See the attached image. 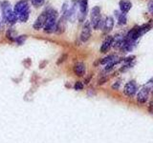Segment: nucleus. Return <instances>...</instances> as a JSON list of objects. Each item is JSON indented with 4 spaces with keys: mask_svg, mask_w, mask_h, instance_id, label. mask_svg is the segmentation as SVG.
<instances>
[{
    "mask_svg": "<svg viewBox=\"0 0 153 143\" xmlns=\"http://www.w3.org/2000/svg\"><path fill=\"white\" fill-rule=\"evenodd\" d=\"M151 28L152 26L150 24H145V25L142 26H135L127 32V35L124 36V39L129 42L137 43L139 38L145 35V33H146L147 32H149L151 30Z\"/></svg>",
    "mask_w": 153,
    "mask_h": 143,
    "instance_id": "f257e3e1",
    "label": "nucleus"
},
{
    "mask_svg": "<svg viewBox=\"0 0 153 143\" xmlns=\"http://www.w3.org/2000/svg\"><path fill=\"white\" fill-rule=\"evenodd\" d=\"M1 11H2V16L4 22L9 23L10 25H13L17 20V16L13 11L11 7V4L8 1H4L1 4Z\"/></svg>",
    "mask_w": 153,
    "mask_h": 143,
    "instance_id": "f03ea898",
    "label": "nucleus"
},
{
    "mask_svg": "<svg viewBox=\"0 0 153 143\" xmlns=\"http://www.w3.org/2000/svg\"><path fill=\"white\" fill-rule=\"evenodd\" d=\"M90 24L95 30L102 29L103 21L102 20V14H100V8L99 6H95L91 10L90 14Z\"/></svg>",
    "mask_w": 153,
    "mask_h": 143,
    "instance_id": "7ed1b4c3",
    "label": "nucleus"
},
{
    "mask_svg": "<svg viewBox=\"0 0 153 143\" xmlns=\"http://www.w3.org/2000/svg\"><path fill=\"white\" fill-rule=\"evenodd\" d=\"M46 13H47V15H48V19H47L46 24L44 26V31L47 33H51L53 32H55L57 13L55 11V10H49V11H47Z\"/></svg>",
    "mask_w": 153,
    "mask_h": 143,
    "instance_id": "20e7f679",
    "label": "nucleus"
},
{
    "mask_svg": "<svg viewBox=\"0 0 153 143\" xmlns=\"http://www.w3.org/2000/svg\"><path fill=\"white\" fill-rule=\"evenodd\" d=\"M138 88L139 86L137 84V82L135 80H130L129 82H127L126 85H124L123 88V93L124 94L128 97H133L134 95H136V94L138 93Z\"/></svg>",
    "mask_w": 153,
    "mask_h": 143,
    "instance_id": "39448f33",
    "label": "nucleus"
},
{
    "mask_svg": "<svg viewBox=\"0 0 153 143\" xmlns=\"http://www.w3.org/2000/svg\"><path fill=\"white\" fill-rule=\"evenodd\" d=\"M150 93V88L148 86H143V87L136 94V99L137 102L140 104H145L148 100V97H149Z\"/></svg>",
    "mask_w": 153,
    "mask_h": 143,
    "instance_id": "423d86ee",
    "label": "nucleus"
},
{
    "mask_svg": "<svg viewBox=\"0 0 153 143\" xmlns=\"http://www.w3.org/2000/svg\"><path fill=\"white\" fill-rule=\"evenodd\" d=\"M27 11H30V9H29V3L27 0H21V1L17 2L13 9V12L17 17Z\"/></svg>",
    "mask_w": 153,
    "mask_h": 143,
    "instance_id": "0eeeda50",
    "label": "nucleus"
},
{
    "mask_svg": "<svg viewBox=\"0 0 153 143\" xmlns=\"http://www.w3.org/2000/svg\"><path fill=\"white\" fill-rule=\"evenodd\" d=\"M47 19H48L47 13H46V12L42 13L40 14V15L36 18V22L33 23V29H35V30H36V31H39L40 29L44 28L45 24H46V21H47Z\"/></svg>",
    "mask_w": 153,
    "mask_h": 143,
    "instance_id": "6e6552de",
    "label": "nucleus"
},
{
    "mask_svg": "<svg viewBox=\"0 0 153 143\" xmlns=\"http://www.w3.org/2000/svg\"><path fill=\"white\" fill-rule=\"evenodd\" d=\"M91 36V24L89 21L85 22L82 28V31L80 32V40L82 42H86Z\"/></svg>",
    "mask_w": 153,
    "mask_h": 143,
    "instance_id": "1a4fd4ad",
    "label": "nucleus"
},
{
    "mask_svg": "<svg viewBox=\"0 0 153 143\" xmlns=\"http://www.w3.org/2000/svg\"><path fill=\"white\" fill-rule=\"evenodd\" d=\"M79 19L83 20L86 16L88 10V0H79Z\"/></svg>",
    "mask_w": 153,
    "mask_h": 143,
    "instance_id": "9d476101",
    "label": "nucleus"
},
{
    "mask_svg": "<svg viewBox=\"0 0 153 143\" xmlns=\"http://www.w3.org/2000/svg\"><path fill=\"white\" fill-rule=\"evenodd\" d=\"M65 29H66V17L61 16L56 24L55 32L56 35H60V33H62L65 31Z\"/></svg>",
    "mask_w": 153,
    "mask_h": 143,
    "instance_id": "9b49d317",
    "label": "nucleus"
},
{
    "mask_svg": "<svg viewBox=\"0 0 153 143\" xmlns=\"http://www.w3.org/2000/svg\"><path fill=\"white\" fill-rule=\"evenodd\" d=\"M114 27V18L112 16H107L102 24V30L104 32H109Z\"/></svg>",
    "mask_w": 153,
    "mask_h": 143,
    "instance_id": "f8f14e48",
    "label": "nucleus"
},
{
    "mask_svg": "<svg viewBox=\"0 0 153 143\" xmlns=\"http://www.w3.org/2000/svg\"><path fill=\"white\" fill-rule=\"evenodd\" d=\"M112 43H113V36H107L102 42V47H100V52H102V54L107 52L110 50V48L112 47Z\"/></svg>",
    "mask_w": 153,
    "mask_h": 143,
    "instance_id": "ddd939ff",
    "label": "nucleus"
},
{
    "mask_svg": "<svg viewBox=\"0 0 153 143\" xmlns=\"http://www.w3.org/2000/svg\"><path fill=\"white\" fill-rule=\"evenodd\" d=\"M119 6H120V10L123 13H127L130 9L132 7V3L129 1V0H121L119 3Z\"/></svg>",
    "mask_w": 153,
    "mask_h": 143,
    "instance_id": "4468645a",
    "label": "nucleus"
},
{
    "mask_svg": "<svg viewBox=\"0 0 153 143\" xmlns=\"http://www.w3.org/2000/svg\"><path fill=\"white\" fill-rule=\"evenodd\" d=\"M74 72L78 76H83L85 74V72H86V68H85L84 63H82V62H79V63H76L74 66Z\"/></svg>",
    "mask_w": 153,
    "mask_h": 143,
    "instance_id": "2eb2a0df",
    "label": "nucleus"
},
{
    "mask_svg": "<svg viewBox=\"0 0 153 143\" xmlns=\"http://www.w3.org/2000/svg\"><path fill=\"white\" fill-rule=\"evenodd\" d=\"M124 41V36L122 35H117L113 36V43L112 46L116 49H121V47L123 45V43Z\"/></svg>",
    "mask_w": 153,
    "mask_h": 143,
    "instance_id": "dca6fc26",
    "label": "nucleus"
},
{
    "mask_svg": "<svg viewBox=\"0 0 153 143\" xmlns=\"http://www.w3.org/2000/svg\"><path fill=\"white\" fill-rule=\"evenodd\" d=\"M127 22V18H126V13H120L118 15V24L120 26H123L126 25Z\"/></svg>",
    "mask_w": 153,
    "mask_h": 143,
    "instance_id": "f3484780",
    "label": "nucleus"
},
{
    "mask_svg": "<svg viewBox=\"0 0 153 143\" xmlns=\"http://www.w3.org/2000/svg\"><path fill=\"white\" fill-rule=\"evenodd\" d=\"M115 58H117V56L116 55H108L106 57H104V58H102V60H100V64H102V65H106L108 64L109 62H111L112 60H114Z\"/></svg>",
    "mask_w": 153,
    "mask_h": 143,
    "instance_id": "a211bd4d",
    "label": "nucleus"
},
{
    "mask_svg": "<svg viewBox=\"0 0 153 143\" xmlns=\"http://www.w3.org/2000/svg\"><path fill=\"white\" fill-rule=\"evenodd\" d=\"M29 15H30V11H27L25 13H23L22 14H20L18 17H17V20H19L20 22H26L28 19H29Z\"/></svg>",
    "mask_w": 153,
    "mask_h": 143,
    "instance_id": "6ab92c4d",
    "label": "nucleus"
},
{
    "mask_svg": "<svg viewBox=\"0 0 153 143\" xmlns=\"http://www.w3.org/2000/svg\"><path fill=\"white\" fill-rule=\"evenodd\" d=\"M17 35H16V32L13 31V30H10L8 31L7 32V37L9 38L10 40H12V41H16V38H17Z\"/></svg>",
    "mask_w": 153,
    "mask_h": 143,
    "instance_id": "aec40b11",
    "label": "nucleus"
},
{
    "mask_svg": "<svg viewBox=\"0 0 153 143\" xmlns=\"http://www.w3.org/2000/svg\"><path fill=\"white\" fill-rule=\"evenodd\" d=\"M45 0H32V4L35 7H40L44 4Z\"/></svg>",
    "mask_w": 153,
    "mask_h": 143,
    "instance_id": "412c9836",
    "label": "nucleus"
},
{
    "mask_svg": "<svg viewBox=\"0 0 153 143\" xmlns=\"http://www.w3.org/2000/svg\"><path fill=\"white\" fill-rule=\"evenodd\" d=\"M74 88L76 91H81L83 89V84L80 82V81H76L75 86H74Z\"/></svg>",
    "mask_w": 153,
    "mask_h": 143,
    "instance_id": "4be33fe9",
    "label": "nucleus"
},
{
    "mask_svg": "<svg viewBox=\"0 0 153 143\" xmlns=\"http://www.w3.org/2000/svg\"><path fill=\"white\" fill-rule=\"evenodd\" d=\"M147 10L150 13V14L153 15V0H149L147 3Z\"/></svg>",
    "mask_w": 153,
    "mask_h": 143,
    "instance_id": "5701e85b",
    "label": "nucleus"
},
{
    "mask_svg": "<svg viewBox=\"0 0 153 143\" xmlns=\"http://www.w3.org/2000/svg\"><path fill=\"white\" fill-rule=\"evenodd\" d=\"M26 40V35H20V36H17V38H16V42H17V44H19V45H21L22 43Z\"/></svg>",
    "mask_w": 153,
    "mask_h": 143,
    "instance_id": "b1692460",
    "label": "nucleus"
},
{
    "mask_svg": "<svg viewBox=\"0 0 153 143\" xmlns=\"http://www.w3.org/2000/svg\"><path fill=\"white\" fill-rule=\"evenodd\" d=\"M121 79H119V80H117L116 82H115L113 85H112V89L113 90H119V88H120V86H121Z\"/></svg>",
    "mask_w": 153,
    "mask_h": 143,
    "instance_id": "393cba45",
    "label": "nucleus"
},
{
    "mask_svg": "<svg viewBox=\"0 0 153 143\" xmlns=\"http://www.w3.org/2000/svg\"><path fill=\"white\" fill-rule=\"evenodd\" d=\"M148 112L153 114V102H150V104L148 105Z\"/></svg>",
    "mask_w": 153,
    "mask_h": 143,
    "instance_id": "a878e982",
    "label": "nucleus"
},
{
    "mask_svg": "<svg viewBox=\"0 0 153 143\" xmlns=\"http://www.w3.org/2000/svg\"><path fill=\"white\" fill-rule=\"evenodd\" d=\"M107 77H103V78H102V79H100L99 80V84L100 85H102V84H103V83H105V82H106V81H107Z\"/></svg>",
    "mask_w": 153,
    "mask_h": 143,
    "instance_id": "bb28decb",
    "label": "nucleus"
}]
</instances>
